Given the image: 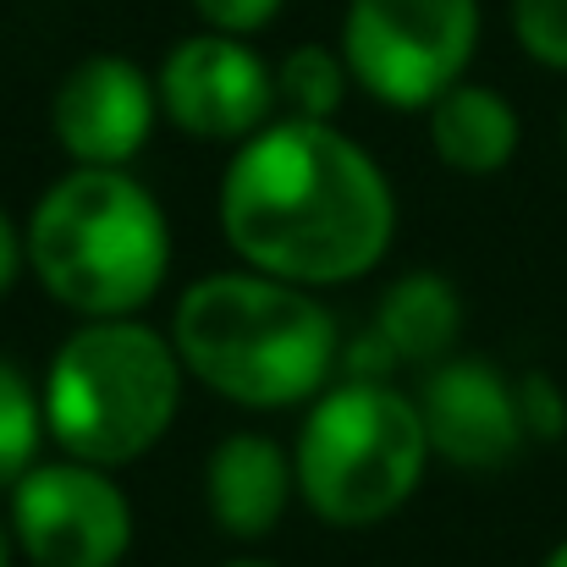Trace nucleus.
Segmentation results:
<instances>
[{
	"instance_id": "1",
	"label": "nucleus",
	"mask_w": 567,
	"mask_h": 567,
	"mask_svg": "<svg viewBox=\"0 0 567 567\" xmlns=\"http://www.w3.org/2000/svg\"><path fill=\"white\" fill-rule=\"evenodd\" d=\"M215 220L237 265L326 292L385 265L396 243V188L337 122L276 116L231 150Z\"/></svg>"
},
{
	"instance_id": "2",
	"label": "nucleus",
	"mask_w": 567,
	"mask_h": 567,
	"mask_svg": "<svg viewBox=\"0 0 567 567\" xmlns=\"http://www.w3.org/2000/svg\"><path fill=\"white\" fill-rule=\"evenodd\" d=\"M166 337L188 380L248 413L309 408L342 370V326L320 292L254 265L188 281Z\"/></svg>"
},
{
	"instance_id": "3",
	"label": "nucleus",
	"mask_w": 567,
	"mask_h": 567,
	"mask_svg": "<svg viewBox=\"0 0 567 567\" xmlns=\"http://www.w3.org/2000/svg\"><path fill=\"white\" fill-rule=\"evenodd\" d=\"M28 270L78 320L144 315L172 276V215L127 166H72L33 198Z\"/></svg>"
},
{
	"instance_id": "4",
	"label": "nucleus",
	"mask_w": 567,
	"mask_h": 567,
	"mask_svg": "<svg viewBox=\"0 0 567 567\" xmlns=\"http://www.w3.org/2000/svg\"><path fill=\"white\" fill-rule=\"evenodd\" d=\"M183 380L188 370L172 337L150 320H78L39 380L44 430L66 457L133 468L172 435L183 413Z\"/></svg>"
},
{
	"instance_id": "5",
	"label": "nucleus",
	"mask_w": 567,
	"mask_h": 567,
	"mask_svg": "<svg viewBox=\"0 0 567 567\" xmlns=\"http://www.w3.org/2000/svg\"><path fill=\"white\" fill-rule=\"evenodd\" d=\"M435 463L413 391L370 375H337L292 441L298 502L326 529H375L396 518Z\"/></svg>"
},
{
	"instance_id": "6",
	"label": "nucleus",
	"mask_w": 567,
	"mask_h": 567,
	"mask_svg": "<svg viewBox=\"0 0 567 567\" xmlns=\"http://www.w3.org/2000/svg\"><path fill=\"white\" fill-rule=\"evenodd\" d=\"M480 0H348L342 55L385 111H430L480 55Z\"/></svg>"
},
{
	"instance_id": "7",
	"label": "nucleus",
	"mask_w": 567,
	"mask_h": 567,
	"mask_svg": "<svg viewBox=\"0 0 567 567\" xmlns=\"http://www.w3.org/2000/svg\"><path fill=\"white\" fill-rule=\"evenodd\" d=\"M17 557L33 567H122L138 540V513L116 468L83 457H39L6 491Z\"/></svg>"
},
{
	"instance_id": "8",
	"label": "nucleus",
	"mask_w": 567,
	"mask_h": 567,
	"mask_svg": "<svg viewBox=\"0 0 567 567\" xmlns=\"http://www.w3.org/2000/svg\"><path fill=\"white\" fill-rule=\"evenodd\" d=\"M155 89H161V116L198 144L237 150L243 138H254L265 122L281 116L276 66L254 50V39L215 28H198L161 55Z\"/></svg>"
},
{
	"instance_id": "9",
	"label": "nucleus",
	"mask_w": 567,
	"mask_h": 567,
	"mask_svg": "<svg viewBox=\"0 0 567 567\" xmlns=\"http://www.w3.org/2000/svg\"><path fill=\"white\" fill-rule=\"evenodd\" d=\"M161 122L155 72L122 50L72 61L50 94V138L72 166H133Z\"/></svg>"
},
{
	"instance_id": "10",
	"label": "nucleus",
	"mask_w": 567,
	"mask_h": 567,
	"mask_svg": "<svg viewBox=\"0 0 567 567\" xmlns=\"http://www.w3.org/2000/svg\"><path fill=\"white\" fill-rule=\"evenodd\" d=\"M430 452L463 474H496L507 468L524 446V413H518V385L491 359H441L424 370V385L413 391Z\"/></svg>"
},
{
	"instance_id": "11",
	"label": "nucleus",
	"mask_w": 567,
	"mask_h": 567,
	"mask_svg": "<svg viewBox=\"0 0 567 567\" xmlns=\"http://www.w3.org/2000/svg\"><path fill=\"white\" fill-rule=\"evenodd\" d=\"M463 331V298L441 270H408L380 292L375 315L359 337V348L342 342V370L337 375H370L391 380L402 364L430 370L452 359Z\"/></svg>"
},
{
	"instance_id": "12",
	"label": "nucleus",
	"mask_w": 567,
	"mask_h": 567,
	"mask_svg": "<svg viewBox=\"0 0 567 567\" xmlns=\"http://www.w3.org/2000/svg\"><path fill=\"white\" fill-rule=\"evenodd\" d=\"M298 502L292 446L259 430H231L204 457V513L226 540H270Z\"/></svg>"
},
{
	"instance_id": "13",
	"label": "nucleus",
	"mask_w": 567,
	"mask_h": 567,
	"mask_svg": "<svg viewBox=\"0 0 567 567\" xmlns=\"http://www.w3.org/2000/svg\"><path fill=\"white\" fill-rule=\"evenodd\" d=\"M424 138H430V155L446 172L496 177V172L513 166V155L524 144V122H518V105L502 89L463 78L424 111Z\"/></svg>"
},
{
	"instance_id": "14",
	"label": "nucleus",
	"mask_w": 567,
	"mask_h": 567,
	"mask_svg": "<svg viewBox=\"0 0 567 567\" xmlns=\"http://www.w3.org/2000/svg\"><path fill=\"white\" fill-rule=\"evenodd\" d=\"M353 66L342 55V44H292L276 61V100L281 116H303V122H337L348 94H353Z\"/></svg>"
},
{
	"instance_id": "15",
	"label": "nucleus",
	"mask_w": 567,
	"mask_h": 567,
	"mask_svg": "<svg viewBox=\"0 0 567 567\" xmlns=\"http://www.w3.org/2000/svg\"><path fill=\"white\" fill-rule=\"evenodd\" d=\"M44 396L11 359H0V491H11L44 457Z\"/></svg>"
},
{
	"instance_id": "16",
	"label": "nucleus",
	"mask_w": 567,
	"mask_h": 567,
	"mask_svg": "<svg viewBox=\"0 0 567 567\" xmlns=\"http://www.w3.org/2000/svg\"><path fill=\"white\" fill-rule=\"evenodd\" d=\"M513 39L518 50L546 66V72H567V0H513Z\"/></svg>"
},
{
	"instance_id": "17",
	"label": "nucleus",
	"mask_w": 567,
	"mask_h": 567,
	"mask_svg": "<svg viewBox=\"0 0 567 567\" xmlns=\"http://www.w3.org/2000/svg\"><path fill=\"white\" fill-rule=\"evenodd\" d=\"M513 385H518V413H524L529 441H540V446L563 441L567 435V391L557 385V375L524 370V375H513Z\"/></svg>"
},
{
	"instance_id": "18",
	"label": "nucleus",
	"mask_w": 567,
	"mask_h": 567,
	"mask_svg": "<svg viewBox=\"0 0 567 567\" xmlns=\"http://www.w3.org/2000/svg\"><path fill=\"white\" fill-rule=\"evenodd\" d=\"M188 6H193V17H198V28L237 33V39L265 33V28L287 11V0H188Z\"/></svg>"
},
{
	"instance_id": "19",
	"label": "nucleus",
	"mask_w": 567,
	"mask_h": 567,
	"mask_svg": "<svg viewBox=\"0 0 567 567\" xmlns=\"http://www.w3.org/2000/svg\"><path fill=\"white\" fill-rule=\"evenodd\" d=\"M22 270H28V237H22V226L0 204V298L22 281Z\"/></svg>"
},
{
	"instance_id": "20",
	"label": "nucleus",
	"mask_w": 567,
	"mask_h": 567,
	"mask_svg": "<svg viewBox=\"0 0 567 567\" xmlns=\"http://www.w3.org/2000/svg\"><path fill=\"white\" fill-rule=\"evenodd\" d=\"M11 557H17V540H11V524L0 518V567H11Z\"/></svg>"
},
{
	"instance_id": "21",
	"label": "nucleus",
	"mask_w": 567,
	"mask_h": 567,
	"mask_svg": "<svg viewBox=\"0 0 567 567\" xmlns=\"http://www.w3.org/2000/svg\"><path fill=\"white\" fill-rule=\"evenodd\" d=\"M540 567H567V540H557V546L546 551V563H540Z\"/></svg>"
},
{
	"instance_id": "22",
	"label": "nucleus",
	"mask_w": 567,
	"mask_h": 567,
	"mask_svg": "<svg viewBox=\"0 0 567 567\" xmlns=\"http://www.w3.org/2000/svg\"><path fill=\"white\" fill-rule=\"evenodd\" d=\"M220 567H276V563H265V557H231V563H220Z\"/></svg>"
},
{
	"instance_id": "23",
	"label": "nucleus",
	"mask_w": 567,
	"mask_h": 567,
	"mask_svg": "<svg viewBox=\"0 0 567 567\" xmlns=\"http://www.w3.org/2000/svg\"><path fill=\"white\" fill-rule=\"evenodd\" d=\"M563 144H567V122H563Z\"/></svg>"
}]
</instances>
